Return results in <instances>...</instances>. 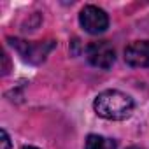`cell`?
I'll use <instances>...</instances> for the list:
<instances>
[{
    "label": "cell",
    "instance_id": "1",
    "mask_svg": "<svg viewBox=\"0 0 149 149\" xmlns=\"http://www.w3.org/2000/svg\"><path fill=\"white\" fill-rule=\"evenodd\" d=\"M93 109L104 119L121 121V119H126L133 112V100L123 91L105 90L95 98Z\"/></svg>",
    "mask_w": 149,
    "mask_h": 149
},
{
    "label": "cell",
    "instance_id": "2",
    "mask_svg": "<svg viewBox=\"0 0 149 149\" xmlns=\"http://www.w3.org/2000/svg\"><path fill=\"white\" fill-rule=\"evenodd\" d=\"M86 60L90 61V65L107 70L116 60V51L109 40H93L86 47Z\"/></svg>",
    "mask_w": 149,
    "mask_h": 149
},
{
    "label": "cell",
    "instance_id": "3",
    "mask_svg": "<svg viewBox=\"0 0 149 149\" xmlns=\"http://www.w3.org/2000/svg\"><path fill=\"white\" fill-rule=\"evenodd\" d=\"M79 23L84 28V32L91 35H98L107 30L109 26V16L104 9L97 6H84L79 13Z\"/></svg>",
    "mask_w": 149,
    "mask_h": 149
},
{
    "label": "cell",
    "instance_id": "4",
    "mask_svg": "<svg viewBox=\"0 0 149 149\" xmlns=\"http://www.w3.org/2000/svg\"><path fill=\"white\" fill-rule=\"evenodd\" d=\"M9 42L18 49V53H19L25 60H28V61H32V63L42 61V60L46 58V54H47V53L53 49V46H54V44H46V42H35V44H32V42L19 40V39H9Z\"/></svg>",
    "mask_w": 149,
    "mask_h": 149
},
{
    "label": "cell",
    "instance_id": "5",
    "mask_svg": "<svg viewBox=\"0 0 149 149\" xmlns=\"http://www.w3.org/2000/svg\"><path fill=\"white\" fill-rule=\"evenodd\" d=\"M125 61L135 68L149 67V40H135L125 47Z\"/></svg>",
    "mask_w": 149,
    "mask_h": 149
},
{
    "label": "cell",
    "instance_id": "6",
    "mask_svg": "<svg viewBox=\"0 0 149 149\" xmlns=\"http://www.w3.org/2000/svg\"><path fill=\"white\" fill-rule=\"evenodd\" d=\"M84 149H118V144L114 139L98 133H90L84 140Z\"/></svg>",
    "mask_w": 149,
    "mask_h": 149
},
{
    "label": "cell",
    "instance_id": "7",
    "mask_svg": "<svg viewBox=\"0 0 149 149\" xmlns=\"http://www.w3.org/2000/svg\"><path fill=\"white\" fill-rule=\"evenodd\" d=\"M2 149H11V139L6 130H2Z\"/></svg>",
    "mask_w": 149,
    "mask_h": 149
},
{
    "label": "cell",
    "instance_id": "8",
    "mask_svg": "<svg viewBox=\"0 0 149 149\" xmlns=\"http://www.w3.org/2000/svg\"><path fill=\"white\" fill-rule=\"evenodd\" d=\"M21 149H39V147H35V146H23Z\"/></svg>",
    "mask_w": 149,
    "mask_h": 149
},
{
    "label": "cell",
    "instance_id": "9",
    "mask_svg": "<svg viewBox=\"0 0 149 149\" xmlns=\"http://www.w3.org/2000/svg\"><path fill=\"white\" fill-rule=\"evenodd\" d=\"M128 149H142V147H137V146H132V147H128Z\"/></svg>",
    "mask_w": 149,
    "mask_h": 149
}]
</instances>
